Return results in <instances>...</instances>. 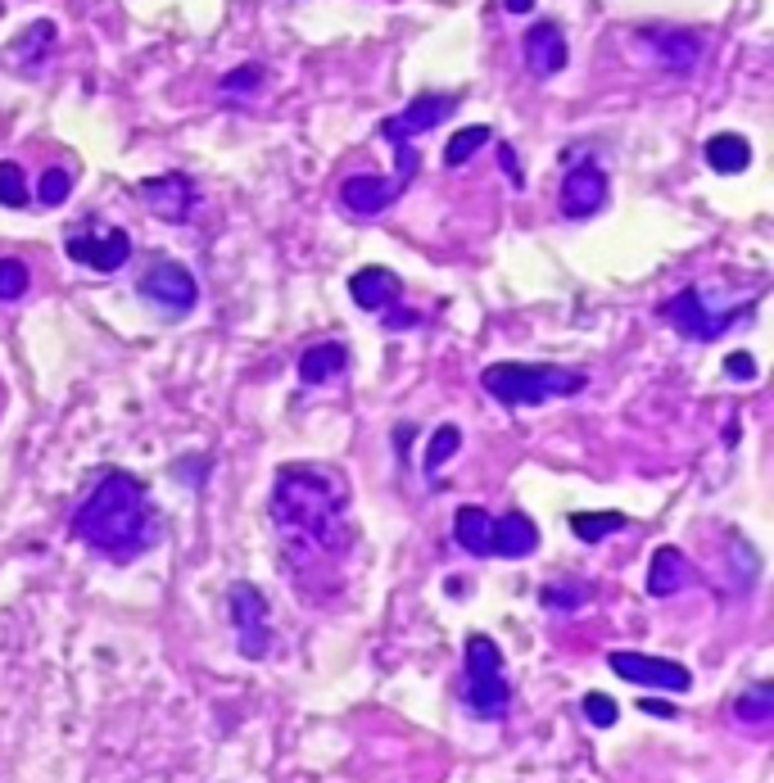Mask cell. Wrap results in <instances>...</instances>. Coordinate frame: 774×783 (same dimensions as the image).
I'll use <instances>...</instances> for the list:
<instances>
[{"mask_svg": "<svg viewBox=\"0 0 774 783\" xmlns=\"http://www.w3.org/2000/svg\"><path fill=\"white\" fill-rule=\"evenodd\" d=\"M268 521L281 540L290 575L341 566L358 540L349 512V480L326 462H285L272 476Z\"/></svg>", "mask_w": 774, "mask_h": 783, "instance_id": "cell-1", "label": "cell"}, {"mask_svg": "<svg viewBox=\"0 0 774 783\" xmlns=\"http://www.w3.org/2000/svg\"><path fill=\"white\" fill-rule=\"evenodd\" d=\"M73 540L101 553L105 562H136L164 540V516L150 503V489L132 471H105L91 494L73 508Z\"/></svg>", "mask_w": 774, "mask_h": 783, "instance_id": "cell-2", "label": "cell"}, {"mask_svg": "<svg viewBox=\"0 0 774 783\" xmlns=\"http://www.w3.org/2000/svg\"><path fill=\"white\" fill-rule=\"evenodd\" d=\"M480 389L503 404V408H544L553 399H575L589 389L585 367H562V363H490L480 372Z\"/></svg>", "mask_w": 774, "mask_h": 783, "instance_id": "cell-3", "label": "cell"}, {"mask_svg": "<svg viewBox=\"0 0 774 783\" xmlns=\"http://www.w3.org/2000/svg\"><path fill=\"white\" fill-rule=\"evenodd\" d=\"M462 707L475 720H508L512 716V683H508V661L503 648L490 634H467L462 644Z\"/></svg>", "mask_w": 774, "mask_h": 783, "instance_id": "cell-4", "label": "cell"}, {"mask_svg": "<svg viewBox=\"0 0 774 783\" xmlns=\"http://www.w3.org/2000/svg\"><path fill=\"white\" fill-rule=\"evenodd\" d=\"M761 300H747L739 309H715L707 295H702V285H684L674 300L661 304V322L674 326L684 340H693V345H715V340H724L739 322H747L756 313Z\"/></svg>", "mask_w": 774, "mask_h": 783, "instance_id": "cell-5", "label": "cell"}, {"mask_svg": "<svg viewBox=\"0 0 774 783\" xmlns=\"http://www.w3.org/2000/svg\"><path fill=\"white\" fill-rule=\"evenodd\" d=\"M227 620H231V634H236V652L245 661H268L276 634H272V612H268V598L259 584L250 580H236L227 589Z\"/></svg>", "mask_w": 774, "mask_h": 783, "instance_id": "cell-6", "label": "cell"}, {"mask_svg": "<svg viewBox=\"0 0 774 783\" xmlns=\"http://www.w3.org/2000/svg\"><path fill=\"white\" fill-rule=\"evenodd\" d=\"M136 295L150 304L155 313H164L168 322H177V317H186L190 309L200 304V281H196V272H190L186 263L159 259V263H150V268L140 272Z\"/></svg>", "mask_w": 774, "mask_h": 783, "instance_id": "cell-7", "label": "cell"}, {"mask_svg": "<svg viewBox=\"0 0 774 783\" xmlns=\"http://www.w3.org/2000/svg\"><path fill=\"white\" fill-rule=\"evenodd\" d=\"M607 666H611V675H620L625 683H639V689H657V693H689L693 689V670L684 661H670V657L616 648V652H607Z\"/></svg>", "mask_w": 774, "mask_h": 783, "instance_id": "cell-8", "label": "cell"}, {"mask_svg": "<svg viewBox=\"0 0 774 783\" xmlns=\"http://www.w3.org/2000/svg\"><path fill=\"white\" fill-rule=\"evenodd\" d=\"M458 105H462L458 91H426V95H417L412 105H404L399 114L380 118L376 132L385 136V145H390V140H417V136L435 132L440 123H449V118L458 114Z\"/></svg>", "mask_w": 774, "mask_h": 783, "instance_id": "cell-9", "label": "cell"}, {"mask_svg": "<svg viewBox=\"0 0 774 783\" xmlns=\"http://www.w3.org/2000/svg\"><path fill=\"white\" fill-rule=\"evenodd\" d=\"M611 200V177L598 159H579L566 168L562 177V195H557V205H562V218L571 222H585L594 213H603Z\"/></svg>", "mask_w": 774, "mask_h": 783, "instance_id": "cell-10", "label": "cell"}, {"mask_svg": "<svg viewBox=\"0 0 774 783\" xmlns=\"http://www.w3.org/2000/svg\"><path fill=\"white\" fill-rule=\"evenodd\" d=\"M64 254L77 263V268H91V272H118L127 259H132V236L123 227H86V231H69L64 236Z\"/></svg>", "mask_w": 774, "mask_h": 783, "instance_id": "cell-11", "label": "cell"}, {"mask_svg": "<svg viewBox=\"0 0 774 783\" xmlns=\"http://www.w3.org/2000/svg\"><path fill=\"white\" fill-rule=\"evenodd\" d=\"M136 195H140L145 209H150L159 222H172V227H186L190 218H196V205H200V190H196V181H190L186 173L145 177L136 186Z\"/></svg>", "mask_w": 774, "mask_h": 783, "instance_id": "cell-12", "label": "cell"}, {"mask_svg": "<svg viewBox=\"0 0 774 783\" xmlns=\"http://www.w3.org/2000/svg\"><path fill=\"white\" fill-rule=\"evenodd\" d=\"M408 195V181H399L395 173L390 177H372V173H354L341 181V205L354 213V218H380L385 209H395Z\"/></svg>", "mask_w": 774, "mask_h": 783, "instance_id": "cell-13", "label": "cell"}, {"mask_svg": "<svg viewBox=\"0 0 774 783\" xmlns=\"http://www.w3.org/2000/svg\"><path fill=\"white\" fill-rule=\"evenodd\" d=\"M349 300L363 309V313H390L399 300H404V276L395 272V268H376V263H367V268H358L354 276H349Z\"/></svg>", "mask_w": 774, "mask_h": 783, "instance_id": "cell-14", "label": "cell"}, {"mask_svg": "<svg viewBox=\"0 0 774 783\" xmlns=\"http://www.w3.org/2000/svg\"><path fill=\"white\" fill-rule=\"evenodd\" d=\"M540 553V525L530 521L521 508L494 516V540H490V557L503 562H521V557H535Z\"/></svg>", "mask_w": 774, "mask_h": 783, "instance_id": "cell-15", "label": "cell"}, {"mask_svg": "<svg viewBox=\"0 0 774 783\" xmlns=\"http://www.w3.org/2000/svg\"><path fill=\"white\" fill-rule=\"evenodd\" d=\"M521 55H525V69L535 77H557L566 69V60H571L566 36H562L557 23H535V28H530L525 41H521Z\"/></svg>", "mask_w": 774, "mask_h": 783, "instance_id": "cell-16", "label": "cell"}, {"mask_svg": "<svg viewBox=\"0 0 774 783\" xmlns=\"http://www.w3.org/2000/svg\"><path fill=\"white\" fill-rule=\"evenodd\" d=\"M693 562L674 549V544H661L648 562V594L652 598H674V594H684L689 584H693Z\"/></svg>", "mask_w": 774, "mask_h": 783, "instance_id": "cell-17", "label": "cell"}, {"mask_svg": "<svg viewBox=\"0 0 774 783\" xmlns=\"http://www.w3.org/2000/svg\"><path fill=\"white\" fill-rule=\"evenodd\" d=\"M652 45V55L661 60V69L670 73H693L702 64V36L684 32V28H666V32H648L644 36Z\"/></svg>", "mask_w": 774, "mask_h": 783, "instance_id": "cell-18", "label": "cell"}, {"mask_svg": "<svg viewBox=\"0 0 774 783\" xmlns=\"http://www.w3.org/2000/svg\"><path fill=\"white\" fill-rule=\"evenodd\" d=\"M345 367H349V345H345V340H322V345H308L300 354V385L317 389L331 376H341Z\"/></svg>", "mask_w": 774, "mask_h": 783, "instance_id": "cell-19", "label": "cell"}, {"mask_svg": "<svg viewBox=\"0 0 774 783\" xmlns=\"http://www.w3.org/2000/svg\"><path fill=\"white\" fill-rule=\"evenodd\" d=\"M490 540H494V516L475 503H462L453 512V544L471 557H490Z\"/></svg>", "mask_w": 774, "mask_h": 783, "instance_id": "cell-20", "label": "cell"}, {"mask_svg": "<svg viewBox=\"0 0 774 783\" xmlns=\"http://www.w3.org/2000/svg\"><path fill=\"white\" fill-rule=\"evenodd\" d=\"M702 155H707L711 173H720V177H739V173L752 168V140L739 136V132H720V136L707 140V150H702Z\"/></svg>", "mask_w": 774, "mask_h": 783, "instance_id": "cell-21", "label": "cell"}, {"mask_svg": "<svg viewBox=\"0 0 774 783\" xmlns=\"http://www.w3.org/2000/svg\"><path fill=\"white\" fill-rule=\"evenodd\" d=\"M630 525L625 512H571V534L579 544H603L607 534H620Z\"/></svg>", "mask_w": 774, "mask_h": 783, "instance_id": "cell-22", "label": "cell"}, {"mask_svg": "<svg viewBox=\"0 0 774 783\" xmlns=\"http://www.w3.org/2000/svg\"><path fill=\"white\" fill-rule=\"evenodd\" d=\"M734 720L739 724H752V729H765L770 720H774V683H752L747 693H739V702H734Z\"/></svg>", "mask_w": 774, "mask_h": 783, "instance_id": "cell-23", "label": "cell"}, {"mask_svg": "<svg viewBox=\"0 0 774 783\" xmlns=\"http://www.w3.org/2000/svg\"><path fill=\"white\" fill-rule=\"evenodd\" d=\"M490 140H494V132H490L485 123L453 132V136H449V145H444V168H467V164H471V155H480Z\"/></svg>", "mask_w": 774, "mask_h": 783, "instance_id": "cell-24", "label": "cell"}, {"mask_svg": "<svg viewBox=\"0 0 774 783\" xmlns=\"http://www.w3.org/2000/svg\"><path fill=\"white\" fill-rule=\"evenodd\" d=\"M540 603L548 612H579L589 603V584H579V580H548L544 589H540Z\"/></svg>", "mask_w": 774, "mask_h": 783, "instance_id": "cell-25", "label": "cell"}, {"mask_svg": "<svg viewBox=\"0 0 774 783\" xmlns=\"http://www.w3.org/2000/svg\"><path fill=\"white\" fill-rule=\"evenodd\" d=\"M462 449V430L449 421V426H440V430H435L430 435V449H426V458H421V467H426V476L435 480V476H440V467L453 458Z\"/></svg>", "mask_w": 774, "mask_h": 783, "instance_id": "cell-26", "label": "cell"}, {"mask_svg": "<svg viewBox=\"0 0 774 783\" xmlns=\"http://www.w3.org/2000/svg\"><path fill=\"white\" fill-rule=\"evenodd\" d=\"M32 205V190L28 177L14 159H0V209H28Z\"/></svg>", "mask_w": 774, "mask_h": 783, "instance_id": "cell-27", "label": "cell"}, {"mask_svg": "<svg viewBox=\"0 0 774 783\" xmlns=\"http://www.w3.org/2000/svg\"><path fill=\"white\" fill-rule=\"evenodd\" d=\"M28 290H32V268H28L23 259L6 254V259H0V304H14V300H23Z\"/></svg>", "mask_w": 774, "mask_h": 783, "instance_id": "cell-28", "label": "cell"}, {"mask_svg": "<svg viewBox=\"0 0 774 783\" xmlns=\"http://www.w3.org/2000/svg\"><path fill=\"white\" fill-rule=\"evenodd\" d=\"M69 195H73V173H64V168H45V173H41L36 200H41L45 209H60V205H69Z\"/></svg>", "mask_w": 774, "mask_h": 783, "instance_id": "cell-29", "label": "cell"}, {"mask_svg": "<svg viewBox=\"0 0 774 783\" xmlns=\"http://www.w3.org/2000/svg\"><path fill=\"white\" fill-rule=\"evenodd\" d=\"M579 711H585V720L594 724V729H611L616 720H620V707H616V698H607V693H585L579 698Z\"/></svg>", "mask_w": 774, "mask_h": 783, "instance_id": "cell-30", "label": "cell"}, {"mask_svg": "<svg viewBox=\"0 0 774 783\" xmlns=\"http://www.w3.org/2000/svg\"><path fill=\"white\" fill-rule=\"evenodd\" d=\"M259 82H263V69H259V64H245V69H236V73L222 77V91H231V95H250V91H259Z\"/></svg>", "mask_w": 774, "mask_h": 783, "instance_id": "cell-31", "label": "cell"}, {"mask_svg": "<svg viewBox=\"0 0 774 783\" xmlns=\"http://www.w3.org/2000/svg\"><path fill=\"white\" fill-rule=\"evenodd\" d=\"M380 322H385V326H390V331H412V326H417L421 317H417L412 309H399V304H395L390 313H380Z\"/></svg>", "mask_w": 774, "mask_h": 783, "instance_id": "cell-32", "label": "cell"}, {"mask_svg": "<svg viewBox=\"0 0 774 783\" xmlns=\"http://www.w3.org/2000/svg\"><path fill=\"white\" fill-rule=\"evenodd\" d=\"M724 372L739 376V380H756V363H752V354H730V358H724Z\"/></svg>", "mask_w": 774, "mask_h": 783, "instance_id": "cell-33", "label": "cell"}, {"mask_svg": "<svg viewBox=\"0 0 774 783\" xmlns=\"http://www.w3.org/2000/svg\"><path fill=\"white\" fill-rule=\"evenodd\" d=\"M499 164H503V173H508V181L521 190L525 186V173L516 168V155H512V145H499Z\"/></svg>", "mask_w": 774, "mask_h": 783, "instance_id": "cell-34", "label": "cell"}, {"mask_svg": "<svg viewBox=\"0 0 774 783\" xmlns=\"http://www.w3.org/2000/svg\"><path fill=\"white\" fill-rule=\"evenodd\" d=\"M639 711H648V716H657V720H674V716H680L670 702H652V698H644V702H639Z\"/></svg>", "mask_w": 774, "mask_h": 783, "instance_id": "cell-35", "label": "cell"}, {"mask_svg": "<svg viewBox=\"0 0 774 783\" xmlns=\"http://www.w3.org/2000/svg\"><path fill=\"white\" fill-rule=\"evenodd\" d=\"M535 10V0H508V14H530Z\"/></svg>", "mask_w": 774, "mask_h": 783, "instance_id": "cell-36", "label": "cell"}]
</instances>
